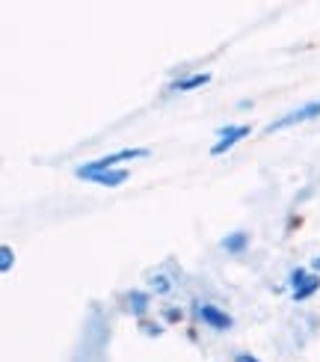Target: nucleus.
<instances>
[{"label":"nucleus","mask_w":320,"mask_h":362,"mask_svg":"<svg viewBox=\"0 0 320 362\" xmlns=\"http://www.w3.org/2000/svg\"><path fill=\"white\" fill-rule=\"evenodd\" d=\"M235 362H261V359H255L252 354H237V359Z\"/></svg>","instance_id":"f8f14e48"},{"label":"nucleus","mask_w":320,"mask_h":362,"mask_svg":"<svg viewBox=\"0 0 320 362\" xmlns=\"http://www.w3.org/2000/svg\"><path fill=\"white\" fill-rule=\"evenodd\" d=\"M312 267H314V274H320V255H317V259L312 262Z\"/></svg>","instance_id":"ddd939ff"},{"label":"nucleus","mask_w":320,"mask_h":362,"mask_svg":"<svg viewBox=\"0 0 320 362\" xmlns=\"http://www.w3.org/2000/svg\"><path fill=\"white\" fill-rule=\"evenodd\" d=\"M134 158H148V148H122V152L104 155V158H98V160L81 163V167H78V178H83V175H89V173H107V170H119V163L134 160Z\"/></svg>","instance_id":"f257e3e1"},{"label":"nucleus","mask_w":320,"mask_h":362,"mask_svg":"<svg viewBox=\"0 0 320 362\" xmlns=\"http://www.w3.org/2000/svg\"><path fill=\"white\" fill-rule=\"evenodd\" d=\"M211 83V74L208 71H199V74H193V78H181L172 83L175 93H193V89H199V86H208Z\"/></svg>","instance_id":"6e6552de"},{"label":"nucleus","mask_w":320,"mask_h":362,"mask_svg":"<svg viewBox=\"0 0 320 362\" xmlns=\"http://www.w3.org/2000/svg\"><path fill=\"white\" fill-rule=\"evenodd\" d=\"M83 181H95L101 187H119L128 181V173L125 170H107V173H89L83 175Z\"/></svg>","instance_id":"423d86ee"},{"label":"nucleus","mask_w":320,"mask_h":362,"mask_svg":"<svg viewBox=\"0 0 320 362\" xmlns=\"http://www.w3.org/2000/svg\"><path fill=\"white\" fill-rule=\"evenodd\" d=\"M151 285H155L158 291H170V282H166L160 274H158V276H151Z\"/></svg>","instance_id":"9b49d317"},{"label":"nucleus","mask_w":320,"mask_h":362,"mask_svg":"<svg viewBox=\"0 0 320 362\" xmlns=\"http://www.w3.org/2000/svg\"><path fill=\"white\" fill-rule=\"evenodd\" d=\"M249 134H252L249 125H225V128H220L217 131V143L211 146V155L220 158L225 152H232V146H237L243 137H249Z\"/></svg>","instance_id":"7ed1b4c3"},{"label":"nucleus","mask_w":320,"mask_h":362,"mask_svg":"<svg viewBox=\"0 0 320 362\" xmlns=\"http://www.w3.org/2000/svg\"><path fill=\"white\" fill-rule=\"evenodd\" d=\"M320 116V98L317 101H309V104H302V107L291 110V113H285L279 116L276 122H270L267 125V134H276V131H285V128H294V125H302V122H309V119H317Z\"/></svg>","instance_id":"f03ea898"},{"label":"nucleus","mask_w":320,"mask_h":362,"mask_svg":"<svg viewBox=\"0 0 320 362\" xmlns=\"http://www.w3.org/2000/svg\"><path fill=\"white\" fill-rule=\"evenodd\" d=\"M291 288H294V300L302 303V300H309L312 294L320 291V276L309 274L306 267H297V270H291Z\"/></svg>","instance_id":"20e7f679"},{"label":"nucleus","mask_w":320,"mask_h":362,"mask_svg":"<svg viewBox=\"0 0 320 362\" xmlns=\"http://www.w3.org/2000/svg\"><path fill=\"white\" fill-rule=\"evenodd\" d=\"M247 247H249V235L243 232V229H237V232H232V235H225V238H223V250H225V252H232V255L247 252Z\"/></svg>","instance_id":"0eeeda50"},{"label":"nucleus","mask_w":320,"mask_h":362,"mask_svg":"<svg viewBox=\"0 0 320 362\" xmlns=\"http://www.w3.org/2000/svg\"><path fill=\"white\" fill-rule=\"evenodd\" d=\"M12 264H15V252H12V247H0V274L12 270Z\"/></svg>","instance_id":"9d476101"},{"label":"nucleus","mask_w":320,"mask_h":362,"mask_svg":"<svg viewBox=\"0 0 320 362\" xmlns=\"http://www.w3.org/2000/svg\"><path fill=\"white\" fill-rule=\"evenodd\" d=\"M128 300H131V309L136 315H146L148 312V294H131Z\"/></svg>","instance_id":"1a4fd4ad"},{"label":"nucleus","mask_w":320,"mask_h":362,"mask_svg":"<svg viewBox=\"0 0 320 362\" xmlns=\"http://www.w3.org/2000/svg\"><path fill=\"white\" fill-rule=\"evenodd\" d=\"M196 312H199V321L202 324H208L211 329H220V333H225V329L235 327L232 315L223 312L220 306H213V303H199V306H196Z\"/></svg>","instance_id":"39448f33"}]
</instances>
